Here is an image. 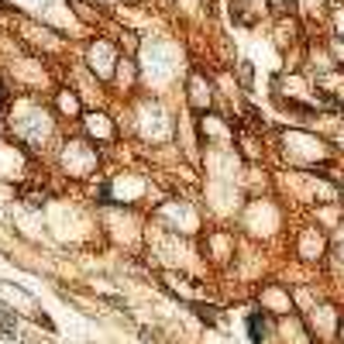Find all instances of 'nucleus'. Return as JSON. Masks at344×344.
<instances>
[{
	"label": "nucleus",
	"mask_w": 344,
	"mask_h": 344,
	"mask_svg": "<svg viewBox=\"0 0 344 344\" xmlns=\"http://www.w3.org/2000/svg\"><path fill=\"white\" fill-rule=\"evenodd\" d=\"M248 334H251L255 344H262L265 337H269V320L258 317V313H251V317H248Z\"/></svg>",
	"instance_id": "nucleus-1"
},
{
	"label": "nucleus",
	"mask_w": 344,
	"mask_h": 344,
	"mask_svg": "<svg viewBox=\"0 0 344 344\" xmlns=\"http://www.w3.org/2000/svg\"><path fill=\"white\" fill-rule=\"evenodd\" d=\"M193 313L203 317L207 324H213V317H217V310H213V307H203V303H193Z\"/></svg>",
	"instance_id": "nucleus-2"
}]
</instances>
